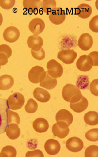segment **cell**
I'll return each instance as SVG.
<instances>
[{
    "label": "cell",
    "mask_w": 98,
    "mask_h": 157,
    "mask_svg": "<svg viewBox=\"0 0 98 157\" xmlns=\"http://www.w3.org/2000/svg\"><path fill=\"white\" fill-rule=\"evenodd\" d=\"M7 120L8 124L15 123L19 125L20 122L19 115L17 113L12 111L9 108L7 109Z\"/></svg>",
    "instance_id": "f546056e"
},
{
    "label": "cell",
    "mask_w": 98,
    "mask_h": 157,
    "mask_svg": "<svg viewBox=\"0 0 98 157\" xmlns=\"http://www.w3.org/2000/svg\"><path fill=\"white\" fill-rule=\"evenodd\" d=\"M98 79L96 78L94 79V80L92 81V82L90 83V86H89V89L90 91L92 94L94 96H98Z\"/></svg>",
    "instance_id": "74e56055"
},
{
    "label": "cell",
    "mask_w": 98,
    "mask_h": 157,
    "mask_svg": "<svg viewBox=\"0 0 98 157\" xmlns=\"http://www.w3.org/2000/svg\"><path fill=\"white\" fill-rule=\"evenodd\" d=\"M32 125L34 130L39 133L46 132L49 128V123L44 118H38L36 119Z\"/></svg>",
    "instance_id": "d6986e66"
},
{
    "label": "cell",
    "mask_w": 98,
    "mask_h": 157,
    "mask_svg": "<svg viewBox=\"0 0 98 157\" xmlns=\"http://www.w3.org/2000/svg\"><path fill=\"white\" fill-rule=\"evenodd\" d=\"M33 94L35 99L41 103L47 102L51 97L50 93L47 90L39 87L35 88Z\"/></svg>",
    "instance_id": "603a6c76"
},
{
    "label": "cell",
    "mask_w": 98,
    "mask_h": 157,
    "mask_svg": "<svg viewBox=\"0 0 98 157\" xmlns=\"http://www.w3.org/2000/svg\"><path fill=\"white\" fill-rule=\"evenodd\" d=\"M19 30L14 26H9L5 29L3 37L6 42L13 43L19 39Z\"/></svg>",
    "instance_id": "7c38bea8"
},
{
    "label": "cell",
    "mask_w": 98,
    "mask_h": 157,
    "mask_svg": "<svg viewBox=\"0 0 98 157\" xmlns=\"http://www.w3.org/2000/svg\"><path fill=\"white\" fill-rule=\"evenodd\" d=\"M56 8V2L55 0H43L42 1V9L45 13L51 12Z\"/></svg>",
    "instance_id": "4316f807"
},
{
    "label": "cell",
    "mask_w": 98,
    "mask_h": 157,
    "mask_svg": "<svg viewBox=\"0 0 98 157\" xmlns=\"http://www.w3.org/2000/svg\"><path fill=\"white\" fill-rule=\"evenodd\" d=\"M8 107L13 110H17L22 108L24 105V97L21 93L15 92L8 98Z\"/></svg>",
    "instance_id": "7a4b0ae2"
},
{
    "label": "cell",
    "mask_w": 98,
    "mask_h": 157,
    "mask_svg": "<svg viewBox=\"0 0 98 157\" xmlns=\"http://www.w3.org/2000/svg\"><path fill=\"white\" fill-rule=\"evenodd\" d=\"M88 106V100L82 96L80 99L73 103H70V107L72 110L77 113H80L86 110Z\"/></svg>",
    "instance_id": "44dd1931"
},
{
    "label": "cell",
    "mask_w": 98,
    "mask_h": 157,
    "mask_svg": "<svg viewBox=\"0 0 98 157\" xmlns=\"http://www.w3.org/2000/svg\"><path fill=\"white\" fill-rule=\"evenodd\" d=\"M76 66L77 68L80 71H88L93 66V61L89 56L83 55L78 58L76 62Z\"/></svg>",
    "instance_id": "30bf717a"
},
{
    "label": "cell",
    "mask_w": 98,
    "mask_h": 157,
    "mask_svg": "<svg viewBox=\"0 0 98 157\" xmlns=\"http://www.w3.org/2000/svg\"><path fill=\"white\" fill-rule=\"evenodd\" d=\"M26 157H44L43 152L39 150H36L33 151H28L26 154Z\"/></svg>",
    "instance_id": "f35d334b"
},
{
    "label": "cell",
    "mask_w": 98,
    "mask_h": 157,
    "mask_svg": "<svg viewBox=\"0 0 98 157\" xmlns=\"http://www.w3.org/2000/svg\"><path fill=\"white\" fill-rule=\"evenodd\" d=\"M6 133L8 137L11 140L17 139L20 135V129L15 123H11L7 125L6 129Z\"/></svg>",
    "instance_id": "cb8c5ba5"
},
{
    "label": "cell",
    "mask_w": 98,
    "mask_h": 157,
    "mask_svg": "<svg viewBox=\"0 0 98 157\" xmlns=\"http://www.w3.org/2000/svg\"><path fill=\"white\" fill-rule=\"evenodd\" d=\"M98 147L96 145H91L87 147L85 152L86 157H98Z\"/></svg>",
    "instance_id": "1f68e13d"
},
{
    "label": "cell",
    "mask_w": 98,
    "mask_h": 157,
    "mask_svg": "<svg viewBox=\"0 0 98 157\" xmlns=\"http://www.w3.org/2000/svg\"><path fill=\"white\" fill-rule=\"evenodd\" d=\"M90 29L94 32H98V15H95L89 23Z\"/></svg>",
    "instance_id": "8d00e7d4"
},
{
    "label": "cell",
    "mask_w": 98,
    "mask_h": 157,
    "mask_svg": "<svg viewBox=\"0 0 98 157\" xmlns=\"http://www.w3.org/2000/svg\"><path fill=\"white\" fill-rule=\"evenodd\" d=\"M31 52L32 54V56L38 61L43 60L45 57V52L44 49L42 48L38 51H34V50H31Z\"/></svg>",
    "instance_id": "836d02e7"
},
{
    "label": "cell",
    "mask_w": 98,
    "mask_h": 157,
    "mask_svg": "<svg viewBox=\"0 0 98 157\" xmlns=\"http://www.w3.org/2000/svg\"><path fill=\"white\" fill-rule=\"evenodd\" d=\"M77 54L73 49L67 50H60L57 54V58L64 63L69 64L73 63Z\"/></svg>",
    "instance_id": "ba28073f"
},
{
    "label": "cell",
    "mask_w": 98,
    "mask_h": 157,
    "mask_svg": "<svg viewBox=\"0 0 98 157\" xmlns=\"http://www.w3.org/2000/svg\"><path fill=\"white\" fill-rule=\"evenodd\" d=\"M16 155L17 151L12 146H6L3 147L0 153V157H15Z\"/></svg>",
    "instance_id": "f1b7e54d"
},
{
    "label": "cell",
    "mask_w": 98,
    "mask_h": 157,
    "mask_svg": "<svg viewBox=\"0 0 98 157\" xmlns=\"http://www.w3.org/2000/svg\"><path fill=\"white\" fill-rule=\"evenodd\" d=\"M92 13V8L90 5L87 3L80 4L76 8V14L82 19H87L89 17Z\"/></svg>",
    "instance_id": "7402d4cb"
},
{
    "label": "cell",
    "mask_w": 98,
    "mask_h": 157,
    "mask_svg": "<svg viewBox=\"0 0 98 157\" xmlns=\"http://www.w3.org/2000/svg\"><path fill=\"white\" fill-rule=\"evenodd\" d=\"M62 97L67 102L73 103L81 99L82 97L80 89L73 84L68 83L62 90Z\"/></svg>",
    "instance_id": "6da1fadb"
},
{
    "label": "cell",
    "mask_w": 98,
    "mask_h": 157,
    "mask_svg": "<svg viewBox=\"0 0 98 157\" xmlns=\"http://www.w3.org/2000/svg\"><path fill=\"white\" fill-rule=\"evenodd\" d=\"M3 22V17L2 14L0 13V26L2 25Z\"/></svg>",
    "instance_id": "b9f144b4"
},
{
    "label": "cell",
    "mask_w": 98,
    "mask_h": 157,
    "mask_svg": "<svg viewBox=\"0 0 98 157\" xmlns=\"http://www.w3.org/2000/svg\"><path fill=\"white\" fill-rule=\"evenodd\" d=\"M7 99L0 98V134L6 132V129L8 125L7 120Z\"/></svg>",
    "instance_id": "3957f363"
},
{
    "label": "cell",
    "mask_w": 98,
    "mask_h": 157,
    "mask_svg": "<svg viewBox=\"0 0 98 157\" xmlns=\"http://www.w3.org/2000/svg\"><path fill=\"white\" fill-rule=\"evenodd\" d=\"M38 109V104L34 99L32 98L28 99L26 105L24 106V110L26 113H34Z\"/></svg>",
    "instance_id": "4dcf8cb0"
},
{
    "label": "cell",
    "mask_w": 98,
    "mask_h": 157,
    "mask_svg": "<svg viewBox=\"0 0 98 157\" xmlns=\"http://www.w3.org/2000/svg\"><path fill=\"white\" fill-rule=\"evenodd\" d=\"M0 54H5L8 59L12 55V50L9 45L6 44H2L0 45Z\"/></svg>",
    "instance_id": "e575fe53"
},
{
    "label": "cell",
    "mask_w": 98,
    "mask_h": 157,
    "mask_svg": "<svg viewBox=\"0 0 98 157\" xmlns=\"http://www.w3.org/2000/svg\"><path fill=\"white\" fill-rule=\"evenodd\" d=\"M44 149L47 154L54 155L58 153L61 150V145L57 140L50 139L44 144Z\"/></svg>",
    "instance_id": "5bb4252c"
},
{
    "label": "cell",
    "mask_w": 98,
    "mask_h": 157,
    "mask_svg": "<svg viewBox=\"0 0 98 157\" xmlns=\"http://www.w3.org/2000/svg\"><path fill=\"white\" fill-rule=\"evenodd\" d=\"M45 74L44 69L41 66H36L32 67L28 74V78L32 83H39Z\"/></svg>",
    "instance_id": "52a82bcc"
},
{
    "label": "cell",
    "mask_w": 98,
    "mask_h": 157,
    "mask_svg": "<svg viewBox=\"0 0 98 157\" xmlns=\"http://www.w3.org/2000/svg\"><path fill=\"white\" fill-rule=\"evenodd\" d=\"M98 52L97 51L91 52L88 56L91 57L93 63V66H98Z\"/></svg>",
    "instance_id": "ab89813d"
},
{
    "label": "cell",
    "mask_w": 98,
    "mask_h": 157,
    "mask_svg": "<svg viewBox=\"0 0 98 157\" xmlns=\"http://www.w3.org/2000/svg\"><path fill=\"white\" fill-rule=\"evenodd\" d=\"M84 121L89 125H98V113L96 111H89L84 116Z\"/></svg>",
    "instance_id": "484cf974"
},
{
    "label": "cell",
    "mask_w": 98,
    "mask_h": 157,
    "mask_svg": "<svg viewBox=\"0 0 98 157\" xmlns=\"http://www.w3.org/2000/svg\"><path fill=\"white\" fill-rule=\"evenodd\" d=\"M93 44V38L90 34L85 33L81 34L78 38L77 45L81 50L87 51L91 49Z\"/></svg>",
    "instance_id": "9a60e30c"
},
{
    "label": "cell",
    "mask_w": 98,
    "mask_h": 157,
    "mask_svg": "<svg viewBox=\"0 0 98 157\" xmlns=\"http://www.w3.org/2000/svg\"><path fill=\"white\" fill-rule=\"evenodd\" d=\"M42 1L40 0H24L23 7L29 14L36 13L42 7Z\"/></svg>",
    "instance_id": "2e32d148"
},
{
    "label": "cell",
    "mask_w": 98,
    "mask_h": 157,
    "mask_svg": "<svg viewBox=\"0 0 98 157\" xmlns=\"http://www.w3.org/2000/svg\"><path fill=\"white\" fill-rule=\"evenodd\" d=\"M14 78L8 74L0 76V90H8L12 88L14 85Z\"/></svg>",
    "instance_id": "d4e9b609"
},
{
    "label": "cell",
    "mask_w": 98,
    "mask_h": 157,
    "mask_svg": "<svg viewBox=\"0 0 98 157\" xmlns=\"http://www.w3.org/2000/svg\"><path fill=\"white\" fill-rule=\"evenodd\" d=\"M45 26L44 20L38 17L31 20L28 25L29 30L34 35H38L44 31Z\"/></svg>",
    "instance_id": "4fadbf2b"
},
{
    "label": "cell",
    "mask_w": 98,
    "mask_h": 157,
    "mask_svg": "<svg viewBox=\"0 0 98 157\" xmlns=\"http://www.w3.org/2000/svg\"><path fill=\"white\" fill-rule=\"evenodd\" d=\"M90 83L89 77L87 75H79L76 81V87L78 89L86 90L88 89Z\"/></svg>",
    "instance_id": "83f0119b"
},
{
    "label": "cell",
    "mask_w": 98,
    "mask_h": 157,
    "mask_svg": "<svg viewBox=\"0 0 98 157\" xmlns=\"http://www.w3.org/2000/svg\"><path fill=\"white\" fill-rule=\"evenodd\" d=\"M0 68H1V66H0Z\"/></svg>",
    "instance_id": "7bdbcfd3"
},
{
    "label": "cell",
    "mask_w": 98,
    "mask_h": 157,
    "mask_svg": "<svg viewBox=\"0 0 98 157\" xmlns=\"http://www.w3.org/2000/svg\"><path fill=\"white\" fill-rule=\"evenodd\" d=\"M52 132L55 136L60 139H64L69 134V125L64 122L59 121L53 125L52 127Z\"/></svg>",
    "instance_id": "5b68a950"
},
{
    "label": "cell",
    "mask_w": 98,
    "mask_h": 157,
    "mask_svg": "<svg viewBox=\"0 0 98 157\" xmlns=\"http://www.w3.org/2000/svg\"><path fill=\"white\" fill-rule=\"evenodd\" d=\"M8 62L7 57L5 54H0V66H4Z\"/></svg>",
    "instance_id": "60d3db41"
},
{
    "label": "cell",
    "mask_w": 98,
    "mask_h": 157,
    "mask_svg": "<svg viewBox=\"0 0 98 157\" xmlns=\"http://www.w3.org/2000/svg\"><path fill=\"white\" fill-rule=\"evenodd\" d=\"M47 67L49 75L54 78L61 77L63 73V67L55 59H51L48 61Z\"/></svg>",
    "instance_id": "8992f818"
},
{
    "label": "cell",
    "mask_w": 98,
    "mask_h": 157,
    "mask_svg": "<svg viewBox=\"0 0 98 157\" xmlns=\"http://www.w3.org/2000/svg\"><path fill=\"white\" fill-rule=\"evenodd\" d=\"M66 15L62 8L57 7L49 14V20L54 24L59 25L64 21Z\"/></svg>",
    "instance_id": "9c48e42d"
},
{
    "label": "cell",
    "mask_w": 98,
    "mask_h": 157,
    "mask_svg": "<svg viewBox=\"0 0 98 157\" xmlns=\"http://www.w3.org/2000/svg\"><path fill=\"white\" fill-rule=\"evenodd\" d=\"M66 148L71 152H80L83 149V142L77 137H72L68 139L66 142Z\"/></svg>",
    "instance_id": "8fae6325"
},
{
    "label": "cell",
    "mask_w": 98,
    "mask_h": 157,
    "mask_svg": "<svg viewBox=\"0 0 98 157\" xmlns=\"http://www.w3.org/2000/svg\"><path fill=\"white\" fill-rule=\"evenodd\" d=\"M15 0H0V6L5 10H9L14 6Z\"/></svg>",
    "instance_id": "d590c367"
},
{
    "label": "cell",
    "mask_w": 98,
    "mask_h": 157,
    "mask_svg": "<svg viewBox=\"0 0 98 157\" xmlns=\"http://www.w3.org/2000/svg\"><path fill=\"white\" fill-rule=\"evenodd\" d=\"M85 137L90 141L96 142L98 141V129H92L86 132Z\"/></svg>",
    "instance_id": "d6a6232c"
},
{
    "label": "cell",
    "mask_w": 98,
    "mask_h": 157,
    "mask_svg": "<svg viewBox=\"0 0 98 157\" xmlns=\"http://www.w3.org/2000/svg\"><path fill=\"white\" fill-rule=\"evenodd\" d=\"M56 120L57 122H64L68 125H70L73 121V116L70 112L66 109H61L57 113Z\"/></svg>",
    "instance_id": "ac0fdd59"
},
{
    "label": "cell",
    "mask_w": 98,
    "mask_h": 157,
    "mask_svg": "<svg viewBox=\"0 0 98 157\" xmlns=\"http://www.w3.org/2000/svg\"><path fill=\"white\" fill-rule=\"evenodd\" d=\"M40 86L47 89L52 90L57 86V81L56 78H54L49 75L47 71H45V74L42 81L40 82Z\"/></svg>",
    "instance_id": "ffe728a7"
},
{
    "label": "cell",
    "mask_w": 98,
    "mask_h": 157,
    "mask_svg": "<svg viewBox=\"0 0 98 157\" xmlns=\"http://www.w3.org/2000/svg\"><path fill=\"white\" fill-rule=\"evenodd\" d=\"M77 46V38L74 35H63L59 44V49L61 50H67L71 48H75Z\"/></svg>",
    "instance_id": "277c9868"
},
{
    "label": "cell",
    "mask_w": 98,
    "mask_h": 157,
    "mask_svg": "<svg viewBox=\"0 0 98 157\" xmlns=\"http://www.w3.org/2000/svg\"><path fill=\"white\" fill-rule=\"evenodd\" d=\"M27 45L31 50L38 51L42 48L44 42L42 37L38 35H32L29 36L27 40Z\"/></svg>",
    "instance_id": "e0dca14e"
}]
</instances>
